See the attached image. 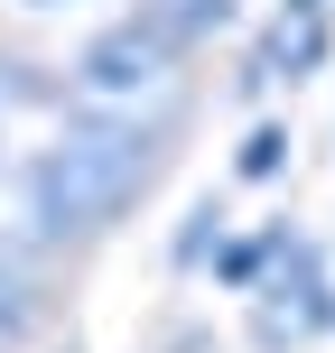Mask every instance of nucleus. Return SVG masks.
Wrapping results in <instances>:
<instances>
[{
  "label": "nucleus",
  "mask_w": 335,
  "mask_h": 353,
  "mask_svg": "<svg viewBox=\"0 0 335 353\" xmlns=\"http://www.w3.org/2000/svg\"><path fill=\"white\" fill-rule=\"evenodd\" d=\"M28 10H66V0H28Z\"/></svg>",
  "instance_id": "obj_2"
},
{
  "label": "nucleus",
  "mask_w": 335,
  "mask_h": 353,
  "mask_svg": "<svg viewBox=\"0 0 335 353\" xmlns=\"http://www.w3.org/2000/svg\"><path fill=\"white\" fill-rule=\"evenodd\" d=\"M177 56H186V37H177L168 10L149 0V10H131L122 28H103L84 56H75V84H66V93H75L84 112H140V103L168 93Z\"/></svg>",
  "instance_id": "obj_1"
}]
</instances>
